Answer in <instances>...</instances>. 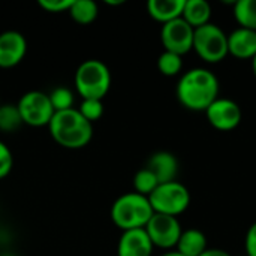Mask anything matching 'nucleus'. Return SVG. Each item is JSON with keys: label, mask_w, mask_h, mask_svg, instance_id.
Returning a JSON list of instances; mask_svg holds the SVG:
<instances>
[{"label": "nucleus", "mask_w": 256, "mask_h": 256, "mask_svg": "<svg viewBox=\"0 0 256 256\" xmlns=\"http://www.w3.org/2000/svg\"><path fill=\"white\" fill-rule=\"evenodd\" d=\"M220 84L218 76L207 68L186 70L176 87L178 102L189 111H202L219 98Z\"/></svg>", "instance_id": "1"}, {"label": "nucleus", "mask_w": 256, "mask_h": 256, "mask_svg": "<svg viewBox=\"0 0 256 256\" xmlns=\"http://www.w3.org/2000/svg\"><path fill=\"white\" fill-rule=\"evenodd\" d=\"M48 130L60 147L69 150L82 148L93 138V124L81 116L78 108L54 112Z\"/></svg>", "instance_id": "2"}, {"label": "nucleus", "mask_w": 256, "mask_h": 256, "mask_svg": "<svg viewBox=\"0 0 256 256\" xmlns=\"http://www.w3.org/2000/svg\"><path fill=\"white\" fill-rule=\"evenodd\" d=\"M153 214L148 198L136 192L120 195L111 207V220L122 231L146 228Z\"/></svg>", "instance_id": "3"}, {"label": "nucleus", "mask_w": 256, "mask_h": 256, "mask_svg": "<svg viewBox=\"0 0 256 256\" xmlns=\"http://www.w3.org/2000/svg\"><path fill=\"white\" fill-rule=\"evenodd\" d=\"M74 82L82 99L102 100L111 88V70L102 60L88 58L78 66Z\"/></svg>", "instance_id": "4"}, {"label": "nucleus", "mask_w": 256, "mask_h": 256, "mask_svg": "<svg viewBox=\"0 0 256 256\" xmlns=\"http://www.w3.org/2000/svg\"><path fill=\"white\" fill-rule=\"evenodd\" d=\"M194 51L201 60L210 64L220 63L228 54V34L218 24L208 22L200 28H195Z\"/></svg>", "instance_id": "5"}, {"label": "nucleus", "mask_w": 256, "mask_h": 256, "mask_svg": "<svg viewBox=\"0 0 256 256\" xmlns=\"http://www.w3.org/2000/svg\"><path fill=\"white\" fill-rule=\"evenodd\" d=\"M148 201L154 213L177 218L189 208L190 192L183 183L174 180L159 184L148 196Z\"/></svg>", "instance_id": "6"}, {"label": "nucleus", "mask_w": 256, "mask_h": 256, "mask_svg": "<svg viewBox=\"0 0 256 256\" xmlns=\"http://www.w3.org/2000/svg\"><path fill=\"white\" fill-rule=\"evenodd\" d=\"M16 106L22 118V124H28L33 128L48 126L56 112L48 93H44L40 90H30L24 93L16 102Z\"/></svg>", "instance_id": "7"}, {"label": "nucleus", "mask_w": 256, "mask_h": 256, "mask_svg": "<svg viewBox=\"0 0 256 256\" xmlns=\"http://www.w3.org/2000/svg\"><path fill=\"white\" fill-rule=\"evenodd\" d=\"M144 230L150 242L153 243V246L164 249L166 252L176 249L180 240V236L183 232L182 225L177 218L160 214V213H154Z\"/></svg>", "instance_id": "8"}, {"label": "nucleus", "mask_w": 256, "mask_h": 256, "mask_svg": "<svg viewBox=\"0 0 256 256\" xmlns=\"http://www.w3.org/2000/svg\"><path fill=\"white\" fill-rule=\"evenodd\" d=\"M194 34H195V28L180 16L162 26L160 42L165 51L183 57L184 54L194 50Z\"/></svg>", "instance_id": "9"}, {"label": "nucleus", "mask_w": 256, "mask_h": 256, "mask_svg": "<svg viewBox=\"0 0 256 256\" xmlns=\"http://www.w3.org/2000/svg\"><path fill=\"white\" fill-rule=\"evenodd\" d=\"M206 117L214 129L220 132H230L240 124L243 112L240 105L232 99L218 98L206 110Z\"/></svg>", "instance_id": "10"}, {"label": "nucleus", "mask_w": 256, "mask_h": 256, "mask_svg": "<svg viewBox=\"0 0 256 256\" xmlns=\"http://www.w3.org/2000/svg\"><path fill=\"white\" fill-rule=\"evenodd\" d=\"M27 52L26 36L16 30L0 33V68L9 69L21 63Z\"/></svg>", "instance_id": "11"}, {"label": "nucleus", "mask_w": 256, "mask_h": 256, "mask_svg": "<svg viewBox=\"0 0 256 256\" xmlns=\"http://www.w3.org/2000/svg\"><path fill=\"white\" fill-rule=\"evenodd\" d=\"M153 243L150 242L144 228L123 231L118 244H117V256H152Z\"/></svg>", "instance_id": "12"}, {"label": "nucleus", "mask_w": 256, "mask_h": 256, "mask_svg": "<svg viewBox=\"0 0 256 256\" xmlns=\"http://www.w3.org/2000/svg\"><path fill=\"white\" fill-rule=\"evenodd\" d=\"M228 54L238 60H252L256 56V32L238 27L228 34Z\"/></svg>", "instance_id": "13"}, {"label": "nucleus", "mask_w": 256, "mask_h": 256, "mask_svg": "<svg viewBox=\"0 0 256 256\" xmlns=\"http://www.w3.org/2000/svg\"><path fill=\"white\" fill-rule=\"evenodd\" d=\"M146 168L150 170L154 177L158 178L159 184L162 183H168V182H174L177 180V174H178V160L176 158V154H172L171 152H156L153 153L147 164Z\"/></svg>", "instance_id": "14"}, {"label": "nucleus", "mask_w": 256, "mask_h": 256, "mask_svg": "<svg viewBox=\"0 0 256 256\" xmlns=\"http://www.w3.org/2000/svg\"><path fill=\"white\" fill-rule=\"evenodd\" d=\"M184 8V0H148L147 12L148 15L160 22L162 26L182 16Z\"/></svg>", "instance_id": "15"}, {"label": "nucleus", "mask_w": 256, "mask_h": 256, "mask_svg": "<svg viewBox=\"0 0 256 256\" xmlns=\"http://www.w3.org/2000/svg\"><path fill=\"white\" fill-rule=\"evenodd\" d=\"M207 249L208 244L206 234L196 228H189L182 232L174 250H177L183 256H201Z\"/></svg>", "instance_id": "16"}, {"label": "nucleus", "mask_w": 256, "mask_h": 256, "mask_svg": "<svg viewBox=\"0 0 256 256\" xmlns=\"http://www.w3.org/2000/svg\"><path fill=\"white\" fill-rule=\"evenodd\" d=\"M212 14L213 9L207 0H184L182 18L194 28H200L212 22Z\"/></svg>", "instance_id": "17"}, {"label": "nucleus", "mask_w": 256, "mask_h": 256, "mask_svg": "<svg viewBox=\"0 0 256 256\" xmlns=\"http://www.w3.org/2000/svg\"><path fill=\"white\" fill-rule=\"evenodd\" d=\"M69 15L72 16L75 22L87 26V24H92L98 18L99 6L93 0H74L69 9Z\"/></svg>", "instance_id": "18"}, {"label": "nucleus", "mask_w": 256, "mask_h": 256, "mask_svg": "<svg viewBox=\"0 0 256 256\" xmlns=\"http://www.w3.org/2000/svg\"><path fill=\"white\" fill-rule=\"evenodd\" d=\"M234 18L238 27L256 32V0H238L234 3Z\"/></svg>", "instance_id": "19"}, {"label": "nucleus", "mask_w": 256, "mask_h": 256, "mask_svg": "<svg viewBox=\"0 0 256 256\" xmlns=\"http://www.w3.org/2000/svg\"><path fill=\"white\" fill-rule=\"evenodd\" d=\"M22 124L16 104H0V130L2 132H15Z\"/></svg>", "instance_id": "20"}, {"label": "nucleus", "mask_w": 256, "mask_h": 256, "mask_svg": "<svg viewBox=\"0 0 256 256\" xmlns=\"http://www.w3.org/2000/svg\"><path fill=\"white\" fill-rule=\"evenodd\" d=\"M158 186H159L158 178L146 166L141 168L140 171H136V174L134 176V192H136L140 195H144L148 198Z\"/></svg>", "instance_id": "21"}, {"label": "nucleus", "mask_w": 256, "mask_h": 256, "mask_svg": "<svg viewBox=\"0 0 256 256\" xmlns=\"http://www.w3.org/2000/svg\"><path fill=\"white\" fill-rule=\"evenodd\" d=\"M158 69L165 76H176L183 69V57L170 51H164L158 57Z\"/></svg>", "instance_id": "22"}, {"label": "nucleus", "mask_w": 256, "mask_h": 256, "mask_svg": "<svg viewBox=\"0 0 256 256\" xmlns=\"http://www.w3.org/2000/svg\"><path fill=\"white\" fill-rule=\"evenodd\" d=\"M48 96H50L51 105H52V108H54L56 112H58V111H66V110L74 108L75 98H74L72 90L68 88V87H57V88H54Z\"/></svg>", "instance_id": "23"}, {"label": "nucleus", "mask_w": 256, "mask_h": 256, "mask_svg": "<svg viewBox=\"0 0 256 256\" xmlns=\"http://www.w3.org/2000/svg\"><path fill=\"white\" fill-rule=\"evenodd\" d=\"M78 111L92 124L104 116V104L99 99H82Z\"/></svg>", "instance_id": "24"}, {"label": "nucleus", "mask_w": 256, "mask_h": 256, "mask_svg": "<svg viewBox=\"0 0 256 256\" xmlns=\"http://www.w3.org/2000/svg\"><path fill=\"white\" fill-rule=\"evenodd\" d=\"M12 168H14L12 152L3 141H0V180L8 177Z\"/></svg>", "instance_id": "25"}, {"label": "nucleus", "mask_w": 256, "mask_h": 256, "mask_svg": "<svg viewBox=\"0 0 256 256\" xmlns=\"http://www.w3.org/2000/svg\"><path fill=\"white\" fill-rule=\"evenodd\" d=\"M74 0H39L38 4L46 12H69Z\"/></svg>", "instance_id": "26"}, {"label": "nucleus", "mask_w": 256, "mask_h": 256, "mask_svg": "<svg viewBox=\"0 0 256 256\" xmlns=\"http://www.w3.org/2000/svg\"><path fill=\"white\" fill-rule=\"evenodd\" d=\"M244 249L248 256H256V222L250 225L244 238Z\"/></svg>", "instance_id": "27"}, {"label": "nucleus", "mask_w": 256, "mask_h": 256, "mask_svg": "<svg viewBox=\"0 0 256 256\" xmlns=\"http://www.w3.org/2000/svg\"><path fill=\"white\" fill-rule=\"evenodd\" d=\"M201 256H232L230 252L224 249H216V248H208Z\"/></svg>", "instance_id": "28"}, {"label": "nucleus", "mask_w": 256, "mask_h": 256, "mask_svg": "<svg viewBox=\"0 0 256 256\" xmlns=\"http://www.w3.org/2000/svg\"><path fill=\"white\" fill-rule=\"evenodd\" d=\"M160 256H183V255H182V254H178L177 250H168V252L162 254Z\"/></svg>", "instance_id": "29"}, {"label": "nucleus", "mask_w": 256, "mask_h": 256, "mask_svg": "<svg viewBox=\"0 0 256 256\" xmlns=\"http://www.w3.org/2000/svg\"><path fill=\"white\" fill-rule=\"evenodd\" d=\"M106 4H114V6H117V4H122V3H124L123 0H106L105 2Z\"/></svg>", "instance_id": "30"}, {"label": "nucleus", "mask_w": 256, "mask_h": 256, "mask_svg": "<svg viewBox=\"0 0 256 256\" xmlns=\"http://www.w3.org/2000/svg\"><path fill=\"white\" fill-rule=\"evenodd\" d=\"M252 62V72H254V75H255V78H256V56L250 60Z\"/></svg>", "instance_id": "31"}]
</instances>
